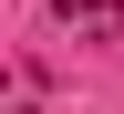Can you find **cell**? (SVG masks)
Segmentation results:
<instances>
[{
    "mask_svg": "<svg viewBox=\"0 0 124 114\" xmlns=\"http://www.w3.org/2000/svg\"><path fill=\"white\" fill-rule=\"evenodd\" d=\"M62 10H72L93 42H114V31H124V0H62Z\"/></svg>",
    "mask_w": 124,
    "mask_h": 114,
    "instance_id": "obj_1",
    "label": "cell"
}]
</instances>
